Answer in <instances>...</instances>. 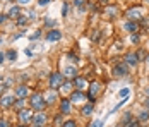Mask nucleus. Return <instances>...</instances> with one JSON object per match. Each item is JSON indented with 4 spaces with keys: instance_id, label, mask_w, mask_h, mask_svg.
I'll return each instance as SVG.
<instances>
[{
    "instance_id": "nucleus-1",
    "label": "nucleus",
    "mask_w": 149,
    "mask_h": 127,
    "mask_svg": "<svg viewBox=\"0 0 149 127\" xmlns=\"http://www.w3.org/2000/svg\"><path fill=\"white\" fill-rule=\"evenodd\" d=\"M46 107V100L41 96V95H38V93H34L33 96H31V108L33 110H43Z\"/></svg>"
},
{
    "instance_id": "nucleus-2",
    "label": "nucleus",
    "mask_w": 149,
    "mask_h": 127,
    "mask_svg": "<svg viewBox=\"0 0 149 127\" xmlns=\"http://www.w3.org/2000/svg\"><path fill=\"white\" fill-rule=\"evenodd\" d=\"M62 86H63V76L60 72H53L50 76V88L52 89H58Z\"/></svg>"
},
{
    "instance_id": "nucleus-3",
    "label": "nucleus",
    "mask_w": 149,
    "mask_h": 127,
    "mask_svg": "<svg viewBox=\"0 0 149 127\" xmlns=\"http://www.w3.org/2000/svg\"><path fill=\"white\" fill-rule=\"evenodd\" d=\"M33 115L34 113L31 112V110H26V108H22V110H19V120L22 122V124H28L33 120Z\"/></svg>"
},
{
    "instance_id": "nucleus-4",
    "label": "nucleus",
    "mask_w": 149,
    "mask_h": 127,
    "mask_svg": "<svg viewBox=\"0 0 149 127\" xmlns=\"http://www.w3.org/2000/svg\"><path fill=\"white\" fill-rule=\"evenodd\" d=\"M15 100L12 95H3L2 98H0V107H3V108H9V107H14Z\"/></svg>"
},
{
    "instance_id": "nucleus-5",
    "label": "nucleus",
    "mask_w": 149,
    "mask_h": 127,
    "mask_svg": "<svg viewBox=\"0 0 149 127\" xmlns=\"http://www.w3.org/2000/svg\"><path fill=\"white\" fill-rule=\"evenodd\" d=\"M127 17L130 19V21H135V19H142V7H137V9H130L129 12H127Z\"/></svg>"
},
{
    "instance_id": "nucleus-6",
    "label": "nucleus",
    "mask_w": 149,
    "mask_h": 127,
    "mask_svg": "<svg viewBox=\"0 0 149 127\" xmlns=\"http://www.w3.org/2000/svg\"><path fill=\"white\" fill-rule=\"evenodd\" d=\"M28 95H29V89H28V86L26 84H19L17 88H15V96H17V98H24L26 100Z\"/></svg>"
},
{
    "instance_id": "nucleus-7",
    "label": "nucleus",
    "mask_w": 149,
    "mask_h": 127,
    "mask_svg": "<svg viewBox=\"0 0 149 127\" xmlns=\"http://www.w3.org/2000/svg\"><path fill=\"white\" fill-rule=\"evenodd\" d=\"M60 38H62V33H60L58 29H52V31H48V34H46V40H48V41H58Z\"/></svg>"
},
{
    "instance_id": "nucleus-8",
    "label": "nucleus",
    "mask_w": 149,
    "mask_h": 127,
    "mask_svg": "<svg viewBox=\"0 0 149 127\" xmlns=\"http://www.w3.org/2000/svg\"><path fill=\"white\" fill-rule=\"evenodd\" d=\"M137 62H139V55H137V53H127V55H125V64H129V65H137Z\"/></svg>"
},
{
    "instance_id": "nucleus-9",
    "label": "nucleus",
    "mask_w": 149,
    "mask_h": 127,
    "mask_svg": "<svg viewBox=\"0 0 149 127\" xmlns=\"http://www.w3.org/2000/svg\"><path fill=\"white\" fill-rule=\"evenodd\" d=\"M33 122H34L36 126H45V122H46L45 113H34V115H33Z\"/></svg>"
},
{
    "instance_id": "nucleus-10",
    "label": "nucleus",
    "mask_w": 149,
    "mask_h": 127,
    "mask_svg": "<svg viewBox=\"0 0 149 127\" xmlns=\"http://www.w3.org/2000/svg\"><path fill=\"white\" fill-rule=\"evenodd\" d=\"M70 103H72V101H70V98H69V100H67V98L62 100V103H60V112L63 113V115L70 112Z\"/></svg>"
},
{
    "instance_id": "nucleus-11",
    "label": "nucleus",
    "mask_w": 149,
    "mask_h": 127,
    "mask_svg": "<svg viewBox=\"0 0 149 127\" xmlns=\"http://www.w3.org/2000/svg\"><path fill=\"white\" fill-rule=\"evenodd\" d=\"M63 76H65V77H70V79H75V77H77V69H75L74 65H70V67H65Z\"/></svg>"
},
{
    "instance_id": "nucleus-12",
    "label": "nucleus",
    "mask_w": 149,
    "mask_h": 127,
    "mask_svg": "<svg viewBox=\"0 0 149 127\" xmlns=\"http://www.w3.org/2000/svg\"><path fill=\"white\" fill-rule=\"evenodd\" d=\"M84 100V95H82V91H79V89H75L74 93L70 95V101H74V103H81Z\"/></svg>"
},
{
    "instance_id": "nucleus-13",
    "label": "nucleus",
    "mask_w": 149,
    "mask_h": 127,
    "mask_svg": "<svg viewBox=\"0 0 149 127\" xmlns=\"http://www.w3.org/2000/svg\"><path fill=\"white\" fill-rule=\"evenodd\" d=\"M21 15V7L19 5H14V7H10L9 9V12H7V17H19Z\"/></svg>"
},
{
    "instance_id": "nucleus-14",
    "label": "nucleus",
    "mask_w": 149,
    "mask_h": 127,
    "mask_svg": "<svg viewBox=\"0 0 149 127\" xmlns=\"http://www.w3.org/2000/svg\"><path fill=\"white\" fill-rule=\"evenodd\" d=\"M113 72H115V76H117V77H120V76H125V74H127V67H125V65H115Z\"/></svg>"
},
{
    "instance_id": "nucleus-15",
    "label": "nucleus",
    "mask_w": 149,
    "mask_h": 127,
    "mask_svg": "<svg viewBox=\"0 0 149 127\" xmlns=\"http://www.w3.org/2000/svg\"><path fill=\"white\" fill-rule=\"evenodd\" d=\"M125 28H127V31H130V33H132V34H135V33H137V31H139V26H137V24H135L134 21H129V22H127V24H125Z\"/></svg>"
},
{
    "instance_id": "nucleus-16",
    "label": "nucleus",
    "mask_w": 149,
    "mask_h": 127,
    "mask_svg": "<svg viewBox=\"0 0 149 127\" xmlns=\"http://www.w3.org/2000/svg\"><path fill=\"white\" fill-rule=\"evenodd\" d=\"M74 84H75V88L81 91L82 88H86V81H84V77H75V83H74Z\"/></svg>"
},
{
    "instance_id": "nucleus-17",
    "label": "nucleus",
    "mask_w": 149,
    "mask_h": 127,
    "mask_svg": "<svg viewBox=\"0 0 149 127\" xmlns=\"http://www.w3.org/2000/svg\"><path fill=\"white\" fill-rule=\"evenodd\" d=\"M91 113H93V103L82 107V115H91Z\"/></svg>"
},
{
    "instance_id": "nucleus-18",
    "label": "nucleus",
    "mask_w": 149,
    "mask_h": 127,
    "mask_svg": "<svg viewBox=\"0 0 149 127\" xmlns=\"http://www.w3.org/2000/svg\"><path fill=\"white\" fill-rule=\"evenodd\" d=\"M129 122H132V115H130V112H127L125 113V117L122 119V126H127Z\"/></svg>"
},
{
    "instance_id": "nucleus-19",
    "label": "nucleus",
    "mask_w": 149,
    "mask_h": 127,
    "mask_svg": "<svg viewBox=\"0 0 149 127\" xmlns=\"http://www.w3.org/2000/svg\"><path fill=\"white\" fill-rule=\"evenodd\" d=\"M146 120H149V112L148 110L141 112V115H139V122H146Z\"/></svg>"
},
{
    "instance_id": "nucleus-20",
    "label": "nucleus",
    "mask_w": 149,
    "mask_h": 127,
    "mask_svg": "<svg viewBox=\"0 0 149 127\" xmlns=\"http://www.w3.org/2000/svg\"><path fill=\"white\" fill-rule=\"evenodd\" d=\"M7 58H9L10 62H14L15 58H17V52H15V50H9V52H7Z\"/></svg>"
},
{
    "instance_id": "nucleus-21",
    "label": "nucleus",
    "mask_w": 149,
    "mask_h": 127,
    "mask_svg": "<svg viewBox=\"0 0 149 127\" xmlns=\"http://www.w3.org/2000/svg\"><path fill=\"white\" fill-rule=\"evenodd\" d=\"M24 107V98H17L14 103V108H22Z\"/></svg>"
},
{
    "instance_id": "nucleus-22",
    "label": "nucleus",
    "mask_w": 149,
    "mask_h": 127,
    "mask_svg": "<svg viewBox=\"0 0 149 127\" xmlns=\"http://www.w3.org/2000/svg\"><path fill=\"white\" fill-rule=\"evenodd\" d=\"M84 4H86V0H75L74 2V5L77 9H84Z\"/></svg>"
},
{
    "instance_id": "nucleus-23",
    "label": "nucleus",
    "mask_w": 149,
    "mask_h": 127,
    "mask_svg": "<svg viewBox=\"0 0 149 127\" xmlns=\"http://www.w3.org/2000/svg\"><path fill=\"white\" fill-rule=\"evenodd\" d=\"M120 95V98H129V88H125V89H122L118 93Z\"/></svg>"
},
{
    "instance_id": "nucleus-24",
    "label": "nucleus",
    "mask_w": 149,
    "mask_h": 127,
    "mask_svg": "<svg viewBox=\"0 0 149 127\" xmlns=\"http://www.w3.org/2000/svg\"><path fill=\"white\" fill-rule=\"evenodd\" d=\"M55 100H57V95H55V93H53V95H50V96L46 98V105H50V103H53Z\"/></svg>"
},
{
    "instance_id": "nucleus-25",
    "label": "nucleus",
    "mask_w": 149,
    "mask_h": 127,
    "mask_svg": "<svg viewBox=\"0 0 149 127\" xmlns=\"http://www.w3.org/2000/svg\"><path fill=\"white\" fill-rule=\"evenodd\" d=\"M67 12H69V4L65 2V4H63V7H62V15L65 17V15H67Z\"/></svg>"
},
{
    "instance_id": "nucleus-26",
    "label": "nucleus",
    "mask_w": 149,
    "mask_h": 127,
    "mask_svg": "<svg viewBox=\"0 0 149 127\" xmlns=\"http://www.w3.org/2000/svg\"><path fill=\"white\" fill-rule=\"evenodd\" d=\"M62 127H75V122L74 120H67V122H63Z\"/></svg>"
},
{
    "instance_id": "nucleus-27",
    "label": "nucleus",
    "mask_w": 149,
    "mask_h": 127,
    "mask_svg": "<svg viewBox=\"0 0 149 127\" xmlns=\"http://www.w3.org/2000/svg\"><path fill=\"white\" fill-rule=\"evenodd\" d=\"M26 22H28V19H24L22 15H19V19H17V24H19V26H24Z\"/></svg>"
},
{
    "instance_id": "nucleus-28",
    "label": "nucleus",
    "mask_w": 149,
    "mask_h": 127,
    "mask_svg": "<svg viewBox=\"0 0 149 127\" xmlns=\"http://www.w3.org/2000/svg\"><path fill=\"white\" fill-rule=\"evenodd\" d=\"M127 127H141V124H139V120H132L127 124Z\"/></svg>"
},
{
    "instance_id": "nucleus-29",
    "label": "nucleus",
    "mask_w": 149,
    "mask_h": 127,
    "mask_svg": "<svg viewBox=\"0 0 149 127\" xmlns=\"http://www.w3.org/2000/svg\"><path fill=\"white\" fill-rule=\"evenodd\" d=\"M0 127H10V124H9V120L2 119V120H0Z\"/></svg>"
},
{
    "instance_id": "nucleus-30",
    "label": "nucleus",
    "mask_w": 149,
    "mask_h": 127,
    "mask_svg": "<svg viewBox=\"0 0 149 127\" xmlns=\"http://www.w3.org/2000/svg\"><path fill=\"white\" fill-rule=\"evenodd\" d=\"M62 115H63V113H60V115L55 117V124H57V126H60V122H62Z\"/></svg>"
},
{
    "instance_id": "nucleus-31",
    "label": "nucleus",
    "mask_w": 149,
    "mask_h": 127,
    "mask_svg": "<svg viewBox=\"0 0 149 127\" xmlns=\"http://www.w3.org/2000/svg\"><path fill=\"white\" fill-rule=\"evenodd\" d=\"M7 19H9V17H7V15L0 14V24H3V22H5V21H7Z\"/></svg>"
},
{
    "instance_id": "nucleus-32",
    "label": "nucleus",
    "mask_w": 149,
    "mask_h": 127,
    "mask_svg": "<svg viewBox=\"0 0 149 127\" xmlns=\"http://www.w3.org/2000/svg\"><path fill=\"white\" fill-rule=\"evenodd\" d=\"M132 43H139V34H137V33L132 34Z\"/></svg>"
},
{
    "instance_id": "nucleus-33",
    "label": "nucleus",
    "mask_w": 149,
    "mask_h": 127,
    "mask_svg": "<svg viewBox=\"0 0 149 127\" xmlns=\"http://www.w3.org/2000/svg\"><path fill=\"white\" fill-rule=\"evenodd\" d=\"M40 36H41V33H40V31H36V33L31 36V40H36V38H40Z\"/></svg>"
},
{
    "instance_id": "nucleus-34",
    "label": "nucleus",
    "mask_w": 149,
    "mask_h": 127,
    "mask_svg": "<svg viewBox=\"0 0 149 127\" xmlns=\"http://www.w3.org/2000/svg\"><path fill=\"white\" fill-rule=\"evenodd\" d=\"M101 126H103V122H101V120H98V122H94L91 127H101Z\"/></svg>"
},
{
    "instance_id": "nucleus-35",
    "label": "nucleus",
    "mask_w": 149,
    "mask_h": 127,
    "mask_svg": "<svg viewBox=\"0 0 149 127\" xmlns=\"http://www.w3.org/2000/svg\"><path fill=\"white\" fill-rule=\"evenodd\" d=\"M3 60H5V55H3V53L0 52V64H3Z\"/></svg>"
},
{
    "instance_id": "nucleus-36",
    "label": "nucleus",
    "mask_w": 149,
    "mask_h": 127,
    "mask_svg": "<svg viewBox=\"0 0 149 127\" xmlns=\"http://www.w3.org/2000/svg\"><path fill=\"white\" fill-rule=\"evenodd\" d=\"M48 2H50V0H40V5H46Z\"/></svg>"
},
{
    "instance_id": "nucleus-37",
    "label": "nucleus",
    "mask_w": 149,
    "mask_h": 127,
    "mask_svg": "<svg viewBox=\"0 0 149 127\" xmlns=\"http://www.w3.org/2000/svg\"><path fill=\"white\" fill-rule=\"evenodd\" d=\"M144 105H146V108L149 110V98H146V101H144Z\"/></svg>"
},
{
    "instance_id": "nucleus-38",
    "label": "nucleus",
    "mask_w": 149,
    "mask_h": 127,
    "mask_svg": "<svg viewBox=\"0 0 149 127\" xmlns=\"http://www.w3.org/2000/svg\"><path fill=\"white\" fill-rule=\"evenodd\" d=\"M5 88H7V84H0V93H2V91H3Z\"/></svg>"
},
{
    "instance_id": "nucleus-39",
    "label": "nucleus",
    "mask_w": 149,
    "mask_h": 127,
    "mask_svg": "<svg viewBox=\"0 0 149 127\" xmlns=\"http://www.w3.org/2000/svg\"><path fill=\"white\" fill-rule=\"evenodd\" d=\"M17 2H19V4H28L29 0H17Z\"/></svg>"
},
{
    "instance_id": "nucleus-40",
    "label": "nucleus",
    "mask_w": 149,
    "mask_h": 127,
    "mask_svg": "<svg viewBox=\"0 0 149 127\" xmlns=\"http://www.w3.org/2000/svg\"><path fill=\"white\" fill-rule=\"evenodd\" d=\"M146 62H148V64H149V55H148V57H146Z\"/></svg>"
},
{
    "instance_id": "nucleus-41",
    "label": "nucleus",
    "mask_w": 149,
    "mask_h": 127,
    "mask_svg": "<svg viewBox=\"0 0 149 127\" xmlns=\"http://www.w3.org/2000/svg\"><path fill=\"white\" fill-rule=\"evenodd\" d=\"M106 2H108V0H101V4H106Z\"/></svg>"
},
{
    "instance_id": "nucleus-42",
    "label": "nucleus",
    "mask_w": 149,
    "mask_h": 127,
    "mask_svg": "<svg viewBox=\"0 0 149 127\" xmlns=\"http://www.w3.org/2000/svg\"><path fill=\"white\" fill-rule=\"evenodd\" d=\"M34 127H45V126H34Z\"/></svg>"
},
{
    "instance_id": "nucleus-43",
    "label": "nucleus",
    "mask_w": 149,
    "mask_h": 127,
    "mask_svg": "<svg viewBox=\"0 0 149 127\" xmlns=\"http://www.w3.org/2000/svg\"><path fill=\"white\" fill-rule=\"evenodd\" d=\"M0 45H2V38H0Z\"/></svg>"
},
{
    "instance_id": "nucleus-44",
    "label": "nucleus",
    "mask_w": 149,
    "mask_h": 127,
    "mask_svg": "<svg viewBox=\"0 0 149 127\" xmlns=\"http://www.w3.org/2000/svg\"><path fill=\"white\" fill-rule=\"evenodd\" d=\"M7 2H12V0H7Z\"/></svg>"
},
{
    "instance_id": "nucleus-45",
    "label": "nucleus",
    "mask_w": 149,
    "mask_h": 127,
    "mask_svg": "<svg viewBox=\"0 0 149 127\" xmlns=\"http://www.w3.org/2000/svg\"><path fill=\"white\" fill-rule=\"evenodd\" d=\"M148 93H149V88H148Z\"/></svg>"
}]
</instances>
